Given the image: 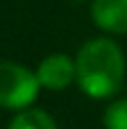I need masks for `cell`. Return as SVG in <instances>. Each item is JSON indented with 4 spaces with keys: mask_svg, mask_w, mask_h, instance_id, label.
Masks as SVG:
<instances>
[{
    "mask_svg": "<svg viewBox=\"0 0 127 129\" xmlns=\"http://www.w3.org/2000/svg\"><path fill=\"white\" fill-rule=\"evenodd\" d=\"M75 68L80 88L93 100L111 98L125 84V54L109 39L86 41L75 57Z\"/></svg>",
    "mask_w": 127,
    "mask_h": 129,
    "instance_id": "6da1fadb",
    "label": "cell"
},
{
    "mask_svg": "<svg viewBox=\"0 0 127 129\" xmlns=\"http://www.w3.org/2000/svg\"><path fill=\"white\" fill-rule=\"evenodd\" d=\"M9 129H59L57 122L43 111V109H25L14 116Z\"/></svg>",
    "mask_w": 127,
    "mask_h": 129,
    "instance_id": "5b68a950",
    "label": "cell"
},
{
    "mask_svg": "<svg viewBox=\"0 0 127 129\" xmlns=\"http://www.w3.org/2000/svg\"><path fill=\"white\" fill-rule=\"evenodd\" d=\"M36 77H39V84L43 88H48V91H64L73 82H77V68H75V61L68 54L55 52V54H48L39 63Z\"/></svg>",
    "mask_w": 127,
    "mask_h": 129,
    "instance_id": "3957f363",
    "label": "cell"
},
{
    "mask_svg": "<svg viewBox=\"0 0 127 129\" xmlns=\"http://www.w3.org/2000/svg\"><path fill=\"white\" fill-rule=\"evenodd\" d=\"M102 122H105V129H127V98L116 100L107 107Z\"/></svg>",
    "mask_w": 127,
    "mask_h": 129,
    "instance_id": "8992f818",
    "label": "cell"
},
{
    "mask_svg": "<svg viewBox=\"0 0 127 129\" xmlns=\"http://www.w3.org/2000/svg\"><path fill=\"white\" fill-rule=\"evenodd\" d=\"M91 16L100 29L127 34V0H93Z\"/></svg>",
    "mask_w": 127,
    "mask_h": 129,
    "instance_id": "277c9868",
    "label": "cell"
},
{
    "mask_svg": "<svg viewBox=\"0 0 127 129\" xmlns=\"http://www.w3.org/2000/svg\"><path fill=\"white\" fill-rule=\"evenodd\" d=\"M39 77L14 61H0V107L27 109L39 95Z\"/></svg>",
    "mask_w": 127,
    "mask_h": 129,
    "instance_id": "7a4b0ae2",
    "label": "cell"
}]
</instances>
